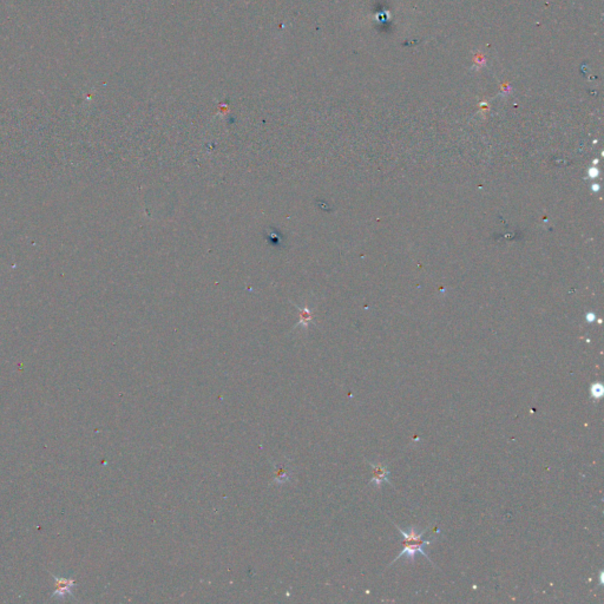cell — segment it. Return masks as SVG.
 <instances>
[{
    "instance_id": "cell-1",
    "label": "cell",
    "mask_w": 604,
    "mask_h": 604,
    "mask_svg": "<svg viewBox=\"0 0 604 604\" xmlns=\"http://www.w3.org/2000/svg\"><path fill=\"white\" fill-rule=\"evenodd\" d=\"M395 528L398 529L399 531H400V534L404 537V547H402V551L400 554L398 555V557L394 558V561L391 563V564H393L394 562H397L398 559H400L401 557L404 556H407L409 559H415L416 555L417 554H421L423 556L426 557L428 561L431 562V558L428 557V555L426 551H425L424 546L428 545V544H431L430 540H425L423 539V536L425 534V531H421L418 532L417 531V529L415 528H409V530L405 531L402 530L401 528H399L397 524H394Z\"/></svg>"
},
{
    "instance_id": "cell-2",
    "label": "cell",
    "mask_w": 604,
    "mask_h": 604,
    "mask_svg": "<svg viewBox=\"0 0 604 604\" xmlns=\"http://www.w3.org/2000/svg\"><path fill=\"white\" fill-rule=\"evenodd\" d=\"M368 465L371 466L373 469V478L371 479L370 484H375L378 487H381V484L382 483H390V479H389V476H390V472L389 470H387L386 466H383L382 464H373L371 461H368Z\"/></svg>"
},
{
    "instance_id": "cell-3",
    "label": "cell",
    "mask_w": 604,
    "mask_h": 604,
    "mask_svg": "<svg viewBox=\"0 0 604 604\" xmlns=\"http://www.w3.org/2000/svg\"><path fill=\"white\" fill-rule=\"evenodd\" d=\"M290 470L283 463H278L274 470V480L277 484H282L288 482L290 479Z\"/></svg>"
},
{
    "instance_id": "cell-4",
    "label": "cell",
    "mask_w": 604,
    "mask_h": 604,
    "mask_svg": "<svg viewBox=\"0 0 604 604\" xmlns=\"http://www.w3.org/2000/svg\"><path fill=\"white\" fill-rule=\"evenodd\" d=\"M74 582L70 580H57V590L54 592V596H65L66 594H70V589L73 587Z\"/></svg>"
},
{
    "instance_id": "cell-5",
    "label": "cell",
    "mask_w": 604,
    "mask_h": 604,
    "mask_svg": "<svg viewBox=\"0 0 604 604\" xmlns=\"http://www.w3.org/2000/svg\"><path fill=\"white\" fill-rule=\"evenodd\" d=\"M604 394V387L601 382H595L590 386V397L592 399H601Z\"/></svg>"
}]
</instances>
